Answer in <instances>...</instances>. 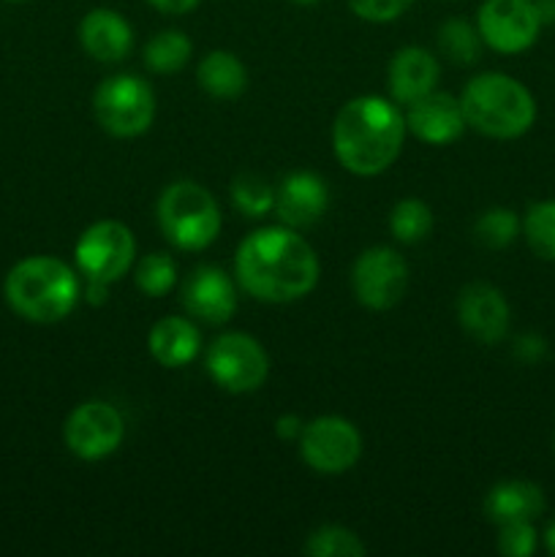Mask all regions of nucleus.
I'll list each match as a JSON object with an SVG mask.
<instances>
[{
    "instance_id": "obj_3",
    "label": "nucleus",
    "mask_w": 555,
    "mask_h": 557,
    "mask_svg": "<svg viewBox=\"0 0 555 557\" xmlns=\"http://www.w3.org/2000/svg\"><path fill=\"white\" fill-rule=\"evenodd\" d=\"M3 297L20 319L30 324H58L79 302L82 283L65 261L54 256H27L5 275Z\"/></svg>"
},
{
    "instance_id": "obj_23",
    "label": "nucleus",
    "mask_w": 555,
    "mask_h": 557,
    "mask_svg": "<svg viewBox=\"0 0 555 557\" xmlns=\"http://www.w3.org/2000/svg\"><path fill=\"white\" fill-rule=\"evenodd\" d=\"M390 232L397 243H422L433 232V212L422 199H400L390 212Z\"/></svg>"
},
{
    "instance_id": "obj_19",
    "label": "nucleus",
    "mask_w": 555,
    "mask_h": 557,
    "mask_svg": "<svg viewBox=\"0 0 555 557\" xmlns=\"http://www.w3.org/2000/svg\"><path fill=\"white\" fill-rule=\"evenodd\" d=\"M544 493L539 484L526 479H509V482L495 484L484 498V515L495 525L506 522H533L544 515Z\"/></svg>"
},
{
    "instance_id": "obj_16",
    "label": "nucleus",
    "mask_w": 555,
    "mask_h": 557,
    "mask_svg": "<svg viewBox=\"0 0 555 557\" xmlns=\"http://www.w3.org/2000/svg\"><path fill=\"white\" fill-rule=\"evenodd\" d=\"M330 194L326 183L310 172L288 174L275 190V212L283 226L288 228H308L324 218Z\"/></svg>"
},
{
    "instance_id": "obj_20",
    "label": "nucleus",
    "mask_w": 555,
    "mask_h": 557,
    "mask_svg": "<svg viewBox=\"0 0 555 557\" xmlns=\"http://www.w3.org/2000/svg\"><path fill=\"white\" fill-rule=\"evenodd\" d=\"M147 348L161 368L177 370L194 362L201 348V335L183 315H166V319L152 324Z\"/></svg>"
},
{
    "instance_id": "obj_29",
    "label": "nucleus",
    "mask_w": 555,
    "mask_h": 557,
    "mask_svg": "<svg viewBox=\"0 0 555 557\" xmlns=\"http://www.w3.org/2000/svg\"><path fill=\"white\" fill-rule=\"evenodd\" d=\"M136 288L147 297H163L177 283V264L169 253H150L139 259L134 272Z\"/></svg>"
},
{
    "instance_id": "obj_39",
    "label": "nucleus",
    "mask_w": 555,
    "mask_h": 557,
    "mask_svg": "<svg viewBox=\"0 0 555 557\" xmlns=\"http://www.w3.org/2000/svg\"><path fill=\"white\" fill-rule=\"evenodd\" d=\"M9 3H22V0H9Z\"/></svg>"
},
{
    "instance_id": "obj_34",
    "label": "nucleus",
    "mask_w": 555,
    "mask_h": 557,
    "mask_svg": "<svg viewBox=\"0 0 555 557\" xmlns=\"http://www.w3.org/2000/svg\"><path fill=\"white\" fill-rule=\"evenodd\" d=\"M147 3L152 5L156 11H161V14H188V11H194L196 5H199V0H147Z\"/></svg>"
},
{
    "instance_id": "obj_17",
    "label": "nucleus",
    "mask_w": 555,
    "mask_h": 557,
    "mask_svg": "<svg viewBox=\"0 0 555 557\" xmlns=\"http://www.w3.org/2000/svg\"><path fill=\"white\" fill-rule=\"evenodd\" d=\"M439 60L422 47H403L397 49L395 58L386 69V85L390 96L397 107H411L414 101L424 98L439 85Z\"/></svg>"
},
{
    "instance_id": "obj_13",
    "label": "nucleus",
    "mask_w": 555,
    "mask_h": 557,
    "mask_svg": "<svg viewBox=\"0 0 555 557\" xmlns=\"http://www.w3.org/2000/svg\"><path fill=\"white\" fill-rule=\"evenodd\" d=\"M460 326L484 346H495L509 332L511 310L504 294L490 283H468L457 297Z\"/></svg>"
},
{
    "instance_id": "obj_30",
    "label": "nucleus",
    "mask_w": 555,
    "mask_h": 557,
    "mask_svg": "<svg viewBox=\"0 0 555 557\" xmlns=\"http://www.w3.org/2000/svg\"><path fill=\"white\" fill-rule=\"evenodd\" d=\"M498 553L506 557H531L536 553L539 533L533 522H506L498 525Z\"/></svg>"
},
{
    "instance_id": "obj_25",
    "label": "nucleus",
    "mask_w": 555,
    "mask_h": 557,
    "mask_svg": "<svg viewBox=\"0 0 555 557\" xmlns=\"http://www.w3.org/2000/svg\"><path fill=\"white\" fill-rule=\"evenodd\" d=\"M439 49L457 65H471L482 52V36L466 20H446L439 30Z\"/></svg>"
},
{
    "instance_id": "obj_33",
    "label": "nucleus",
    "mask_w": 555,
    "mask_h": 557,
    "mask_svg": "<svg viewBox=\"0 0 555 557\" xmlns=\"http://www.w3.org/2000/svg\"><path fill=\"white\" fill-rule=\"evenodd\" d=\"M303 430H305V422L297 417V413H283V417L275 419V435L281 441H299Z\"/></svg>"
},
{
    "instance_id": "obj_6",
    "label": "nucleus",
    "mask_w": 555,
    "mask_h": 557,
    "mask_svg": "<svg viewBox=\"0 0 555 557\" xmlns=\"http://www.w3.org/2000/svg\"><path fill=\"white\" fill-rule=\"evenodd\" d=\"M92 112L98 125L118 139H134L152 125L156 96L145 79L134 74H114L96 87Z\"/></svg>"
},
{
    "instance_id": "obj_4",
    "label": "nucleus",
    "mask_w": 555,
    "mask_h": 557,
    "mask_svg": "<svg viewBox=\"0 0 555 557\" xmlns=\"http://www.w3.org/2000/svg\"><path fill=\"white\" fill-rule=\"evenodd\" d=\"M466 125L490 139H520L536 120V101L531 90L515 76L488 71L473 76L460 96Z\"/></svg>"
},
{
    "instance_id": "obj_26",
    "label": "nucleus",
    "mask_w": 555,
    "mask_h": 557,
    "mask_svg": "<svg viewBox=\"0 0 555 557\" xmlns=\"http://www.w3.org/2000/svg\"><path fill=\"white\" fill-rule=\"evenodd\" d=\"M522 232V221L506 207H490L484 215H479L477 226H473V237L482 248L488 250H504L509 248Z\"/></svg>"
},
{
    "instance_id": "obj_31",
    "label": "nucleus",
    "mask_w": 555,
    "mask_h": 557,
    "mask_svg": "<svg viewBox=\"0 0 555 557\" xmlns=\"http://www.w3.org/2000/svg\"><path fill=\"white\" fill-rule=\"evenodd\" d=\"M414 0H348L354 14L365 22H375V25H384V22H395L397 16H403L408 11Z\"/></svg>"
},
{
    "instance_id": "obj_37",
    "label": "nucleus",
    "mask_w": 555,
    "mask_h": 557,
    "mask_svg": "<svg viewBox=\"0 0 555 557\" xmlns=\"http://www.w3.org/2000/svg\"><path fill=\"white\" fill-rule=\"evenodd\" d=\"M544 549H547L550 555H555V517H553V522L544 528Z\"/></svg>"
},
{
    "instance_id": "obj_1",
    "label": "nucleus",
    "mask_w": 555,
    "mask_h": 557,
    "mask_svg": "<svg viewBox=\"0 0 555 557\" xmlns=\"http://www.w3.org/2000/svg\"><path fill=\"white\" fill-rule=\"evenodd\" d=\"M243 292L259 302L286 305L308 297L319 283V259L297 228L270 226L248 234L234 256Z\"/></svg>"
},
{
    "instance_id": "obj_36",
    "label": "nucleus",
    "mask_w": 555,
    "mask_h": 557,
    "mask_svg": "<svg viewBox=\"0 0 555 557\" xmlns=\"http://www.w3.org/2000/svg\"><path fill=\"white\" fill-rule=\"evenodd\" d=\"M542 25H555V0H533Z\"/></svg>"
},
{
    "instance_id": "obj_18",
    "label": "nucleus",
    "mask_w": 555,
    "mask_h": 557,
    "mask_svg": "<svg viewBox=\"0 0 555 557\" xmlns=\"http://www.w3.org/2000/svg\"><path fill=\"white\" fill-rule=\"evenodd\" d=\"M79 44L98 63H120L134 47V30L112 9H92L79 22Z\"/></svg>"
},
{
    "instance_id": "obj_7",
    "label": "nucleus",
    "mask_w": 555,
    "mask_h": 557,
    "mask_svg": "<svg viewBox=\"0 0 555 557\" xmlns=\"http://www.w3.org/2000/svg\"><path fill=\"white\" fill-rule=\"evenodd\" d=\"M136 239L131 228L120 221H98L82 232L76 239L74 259L85 281L107 283L112 286L114 281L125 275L134 264Z\"/></svg>"
},
{
    "instance_id": "obj_27",
    "label": "nucleus",
    "mask_w": 555,
    "mask_h": 557,
    "mask_svg": "<svg viewBox=\"0 0 555 557\" xmlns=\"http://www.w3.org/2000/svg\"><path fill=\"white\" fill-rule=\"evenodd\" d=\"M232 205L245 218H264L275 210V188L259 174H239L232 183Z\"/></svg>"
},
{
    "instance_id": "obj_15",
    "label": "nucleus",
    "mask_w": 555,
    "mask_h": 557,
    "mask_svg": "<svg viewBox=\"0 0 555 557\" xmlns=\"http://www.w3.org/2000/svg\"><path fill=\"white\" fill-rule=\"evenodd\" d=\"M183 308L205 324H226L237 310L234 283L221 267H199L183 283Z\"/></svg>"
},
{
    "instance_id": "obj_24",
    "label": "nucleus",
    "mask_w": 555,
    "mask_h": 557,
    "mask_svg": "<svg viewBox=\"0 0 555 557\" xmlns=\"http://www.w3.org/2000/svg\"><path fill=\"white\" fill-rule=\"evenodd\" d=\"M526 243L539 259L555 261V199L536 201L522 218Z\"/></svg>"
},
{
    "instance_id": "obj_11",
    "label": "nucleus",
    "mask_w": 555,
    "mask_h": 557,
    "mask_svg": "<svg viewBox=\"0 0 555 557\" xmlns=\"http://www.w3.org/2000/svg\"><path fill=\"white\" fill-rule=\"evenodd\" d=\"M354 297L368 310H390L403 299L408 288V264L397 250L368 248L359 253L351 270Z\"/></svg>"
},
{
    "instance_id": "obj_10",
    "label": "nucleus",
    "mask_w": 555,
    "mask_h": 557,
    "mask_svg": "<svg viewBox=\"0 0 555 557\" xmlns=\"http://www.w3.org/2000/svg\"><path fill=\"white\" fill-rule=\"evenodd\" d=\"M482 44L501 54H520L536 44L542 20L533 0H484L477 14Z\"/></svg>"
},
{
    "instance_id": "obj_14",
    "label": "nucleus",
    "mask_w": 555,
    "mask_h": 557,
    "mask_svg": "<svg viewBox=\"0 0 555 557\" xmlns=\"http://www.w3.org/2000/svg\"><path fill=\"white\" fill-rule=\"evenodd\" d=\"M403 117H406V128L411 131L419 141L435 147L452 145V141L460 139L462 131L468 128L466 117H462L460 98L439 90L428 92L424 98L414 101Z\"/></svg>"
},
{
    "instance_id": "obj_21",
    "label": "nucleus",
    "mask_w": 555,
    "mask_h": 557,
    "mask_svg": "<svg viewBox=\"0 0 555 557\" xmlns=\"http://www.w3.org/2000/svg\"><path fill=\"white\" fill-rule=\"evenodd\" d=\"M196 79L199 87L210 98L218 101H234L243 96L245 85H248V71L239 63L237 54L226 52V49H215V52L205 54L196 69Z\"/></svg>"
},
{
    "instance_id": "obj_12",
    "label": "nucleus",
    "mask_w": 555,
    "mask_h": 557,
    "mask_svg": "<svg viewBox=\"0 0 555 557\" xmlns=\"http://www.w3.org/2000/svg\"><path fill=\"white\" fill-rule=\"evenodd\" d=\"M125 424L114 406L103 400H87L69 413L63 428L65 446L85 462L103 460L123 444Z\"/></svg>"
},
{
    "instance_id": "obj_2",
    "label": "nucleus",
    "mask_w": 555,
    "mask_h": 557,
    "mask_svg": "<svg viewBox=\"0 0 555 557\" xmlns=\"http://www.w3.org/2000/svg\"><path fill=\"white\" fill-rule=\"evenodd\" d=\"M406 117L381 96L351 98L332 125L337 163L357 177H375L397 161L406 141Z\"/></svg>"
},
{
    "instance_id": "obj_32",
    "label": "nucleus",
    "mask_w": 555,
    "mask_h": 557,
    "mask_svg": "<svg viewBox=\"0 0 555 557\" xmlns=\"http://www.w3.org/2000/svg\"><path fill=\"white\" fill-rule=\"evenodd\" d=\"M515 357L520 359L522 364H539L544 357H547V341L536 332H526L515 341Z\"/></svg>"
},
{
    "instance_id": "obj_38",
    "label": "nucleus",
    "mask_w": 555,
    "mask_h": 557,
    "mask_svg": "<svg viewBox=\"0 0 555 557\" xmlns=\"http://www.w3.org/2000/svg\"><path fill=\"white\" fill-rule=\"evenodd\" d=\"M292 3H297V5H313V3H319V0H292Z\"/></svg>"
},
{
    "instance_id": "obj_5",
    "label": "nucleus",
    "mask_w": 555,
    "mask_h": 557,
    "mask_svg": "<svg viewBox=\"0 0 555 557\" xmlns=\"http://www.w3.org/2000/svg\"><path fill=\"white\" fill-rule=\"evenodd\" d=\"M161 234L177 250H205L221 234V210L210 190L190 180L163 188L156 207Z\"/></svg>"
},
{
    "instance_id": "obj_8",
    "label": "nucleus",
    "mask_w": 555,
    "mask_h": 557,
    "mask_svg": "<svg viewBox=\"0 0 555 557\" xmlns=\"http://www.w3.org/2000/svg\"><path fill=\"white\" fill-rule=\"evenodd\" d=\"M207 373L232 395L256 392L270 375V359L261 343L245 332L221 335L207 351Z\"/></svg>"
},
{
    "instance_id": "obj_9",
    "label": "nucleus",
    "mask_w": 555,
    "mask_h": 557,
    "mask_svg": "<svg viewBox=\"0 0 555 557\" xmlns=\"http://www.w3.org/2000/svg\"><path fill=\"white\" fill-rule=\"evenodd\" d=\"M299 455L316 473L341 476L362 457V435L343 417L313 419L299 435Z\"/></svg>"
},
{
    "instance_id": "obj_22",
    "label": "nucleus",
    "mask_w": 555,
    "mask_h": 557,
    "mask_svg": "<svg viewBox=\"0 0 555 557\" xmlns=\"http://www.w3.org/2000/svg\"><path fill=\"white\" fill-rule=\"evenodd\" d=\"M194 44L180 30H161L147 41L145 65L156 74H177L190 60Z\"/></svg>"
},
{
    "instance_id": "obj_28",
    "label": "nucleus",
    "mask_w": 555,
    "mask_h": 557,
    "mask_svg": "<svg viewBox=\"0 0 555 557\" xmlns=\"http://www.w3.org/2000/svg\"><path fill=\"white\" fill-rule=\"evenodd\" d=\"M305 553L310 557H359L365 555V544L348 528L321 525L308 536Z\"/></svg>"
},
{
    "instance_id": "obj_35",
    "label": "nucleus",
    "mask_w": 555,
    "mask_h": 557,
    "mask_svg": "<svg viewBox=\"0 0 555 557\" xmlns=\"http://www.w3.org/2000/svg\"><path fill=\"white\" fill-rule=\"evenodd\" d=\"M107 292H109L107 283L85 281V299H87V302H90V305H101V302H107Z\"/></svg>"
}]
</instances>
